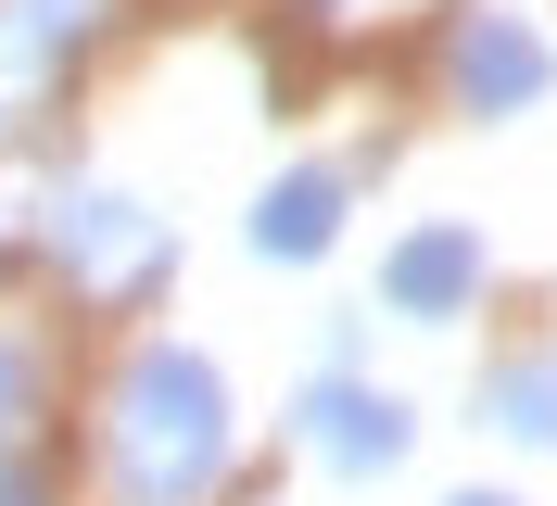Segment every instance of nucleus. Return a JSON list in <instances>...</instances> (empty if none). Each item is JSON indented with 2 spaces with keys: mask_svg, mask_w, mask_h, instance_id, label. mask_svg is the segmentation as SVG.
<instances>
[{
  "mask_svg": "<svg viewBox=\"0 0 557 506\" xmlns=\"http://www.w3.org/2000/svg\"><path fill=\"white\" fill-rule=\"evenodd\" d=\"M456 279H469V254H456V240H418L406 267H393V292H418V304H444Z\"/></svg>",
  "mask_w": 557,
  "mask_h": 506,
  "instance_id": "nucleus-1",
  "label": "nucleus"
}]
</instances>
